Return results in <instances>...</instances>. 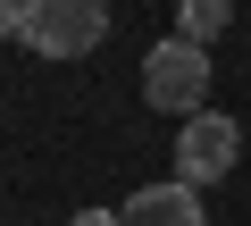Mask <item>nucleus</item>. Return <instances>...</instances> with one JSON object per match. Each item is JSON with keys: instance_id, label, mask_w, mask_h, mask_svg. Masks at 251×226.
Listing matches in <instances>:
<instances>
[{"instance_id": "nucleus-3", "label": "nucleus", "mask_w": 251, "mask_h": 226, "mask_svg": "<svg viewBox=\"0 0 251 226\" xmlns=\"http://www.w3.org/2000/svg\"><path fill=\"white\" fill-rule=\"evenodd\" d=\"M234 151H243V126L226 118V109H201V118H184V134H176V176L184 184H218L234 168Z\"/></svg>"}, {"instance_id": "nucleus-1", "label": "nucleus", "mask_w": 251, "mask_h": 226, "mask_svg": "<svg viewBox=\"0 0 251 226\" xmlns=\"http://www.w3.org/2000/svg\"><path fill=\"white\" fill-rule=\"evenodd\" d=\"M100 34H109V0H25V25H17V42L42 59H84L100 50Z\"/></svg>"}, {"instance_id": "nucleus-4", "label": "nucleus", "mask_w": 251, "mask_h": 226, "mask_svg": "<svg viewBox=\"0 0 251 226\" xmlns=\"http://www.w3.org/2000/svg\"><path fill=\"white\" fill-rule=\"evenodd\" d=\"M126 226H209L201 218V184H151V193H134L126 201Z\"/></svg>"}, {"instance_id": "nucleus-7", "label": "nucleus", "mask_w": 251, "mask_h": 226, "mask_svg": "<svg viewBox=\"0 0 251 226\" xmlns=\"http://www.w3.org/2000/svg\"><path fill=\"white\" fill-rule=\"evenodd\" d=\"M75 226H126V209H75Z\"/></svg>"}, {"instance_id": "nucleus-2", "label": "nucleus", "mask_w": 251, "mask_h": 226, "mask_svg": "<svg viewBox=\"0 0 251 226\" xmlns=\"http://www.w3.org/2000/svg\"><path fill=\"white\" fill-rule=\"evenodd\" d=\"M143 100L151 109H168V118H201L209 109V50L201 42H159L151 59H143Z\"/></svg>"}, {"instance_id": "nucleus-5", "label": "nucleus", "mask_w": 251, "mask_h": 226, "mask_svg": "<svg viewBox=\"0 0 251 226\" xmlns=\"http://www.w3.org/2000/svg\"><path fill=\"white\" fill-rule=\"evenodd\" d=\"M226 17H234L226 0H176V34H184V42H201V50L226 34Z\"/></svg>"}, {"instance_id": "nucleus-6", "label": "nucleus", "mask_w": 251, "mask_h": 226, "mask_svg": "<svg viewBox=\"0 0 251 226\" xmlns=\"http://www.w3.org/2000/svg\"><path fill=\"white\" fill-rule=\"evenodd\" d=\"M17 25H25V0H0V42H9Z\"/></svg>"}]
</instances>
